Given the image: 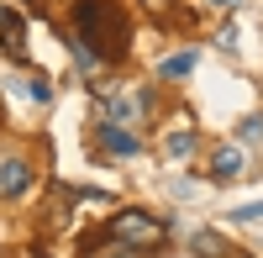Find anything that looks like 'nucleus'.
Wrapping results in <instances>:
<instances>
[{"label":"nucleus","instance_id":"nucleus-13","mask_svg":"<svg viewBox=\"0 0 263 258\" xmlns=\"http://www.w3.org/2000/svg\"><path fill=\"white\" fill-rule=\"evenodd\" d=\"M237 216H242V222H258V216H263V200H258V206H242Z\"/></svg>","mask_w":263,"mask_h":258},{"label":"nucleus","instance_id":"nucleus-4","mask_svg":"<svg viewBox=\"0 0 263 258\" xmlns=\"http://www.w3.org/2000/svg\"><path fill=\"white\" fill-rule=\"evenodd\" d=\"M27 185H32L27 158H6L0 163V190H6V195H27Z\"/></svg>","mask_w":263,"mask_h":258},{"label":"nucleus","instance_id":"nucleus-5","mask_svg":"<svg viewBox=\"0 0 263 258\" xmlns=\"http://www.w3.org/2000/svg\"><path fill=\"white\" fill-rule=\"evenodd\" d=\"M100 142H105V153H116V158H132V153H137L132 126H111V121H105V126H100Z\"/></svg>","mask_w":263,"mask_h":258},{"label":"nucleus","instance_id":"nucleus-6","mask_svg":"<svg viewBox=\"0 0 263 258\" xmlns=\"http://www.w3.org/2000/svg\"><path fill=\"white\" fill-rule=\"evenodd\" d=\"M211 174L216 179H237V174H242V153H237V148H216V153H211Z\"/></svg>","mask_w":263,"mask_h":258},{"label":"nucleus","instance_id":"nucleus-2","mask_svg":"<svg viewBox=\"0 0 263 258\" xmlns=\"http://www.w3.org/2000/svg\"><path fill=\"white\" fill-rule=\"evenodd\" d=\"M111 237L121 248H158L163 243V222L147 216V211H121V216H111Z\"/></svg>","mask_w":263,"mask_h":258},{"label":"nucleus","instance_id":"nucleus-10","mask_svg":"<svg viewBox=\"0 0 263 258\" xmlns=\"http://www.w3.org/2000/svg\"><path fill=\"white\" fill-rule=\"evenodd\" d=\"M190 69H195V53H174V58H163V74H168V79H184Z\"/></svg>","mask_w":263,"mask_h":258},{"label":"nucleus","instance_id":"nucleus-15","mask_svg":"<svg viewBox=\"0 0 263 258\" xmlns=\"http://www.w3.org/2000/svg\"><path fill=\"white\" fill-rule=\"evenodd\" d=\"M147 6H163V0H147Z\"/></svg>","mask_w":263,"mask_h":258},{"label":"nucleus","instance_id":"nucleus-14","mask_svg":"<svg viewBox=\"0 0 263 258\" xmlns=\"http://www.w3.org/2000/svg\"><path fill=\"white\" fill-rule=\"evenodd\" d=\"M105 258H137V248H116V253H105Z\"/></svg>","mask_w":263,"mask_h":258},{"label":"nucleus","instance_id":"nucleus-7","mask_svg":"<svg viewBox=\"0 0 263 258\" xmlns=\"http://www.w3.org/2000/svg\"><path fill=\"white\" fill-rule=\"evenodd\" d=\"M0 37H6V53H11V58L27 53V42H21V21H16L11 6H0Z\"/></svg>","mask_w":263,"mask_h":258},{"label":"nucleus","instance_id":"nucleus-11","mask_svg":"<svg viewBox=\"0 0 263 258\" xmlns=\"http://www.w3.org/2000/svg\"><path fill=\"white\" fill-rule=\"evenodd\" d=\"M168 153H174V158L195 153V137H190V132H174V137H168Z\"/></svg>","mask_w":263,"mask_h":258},{"label":"nucleus","instance_id":"nucleus-1","mask_svg":"<svg viewBox=\"0 0 263 258\" xmlns=\"http://www.w3.org/2000/svg\"><path fill=\"white\" fill-rule=\"evenodd\" d=\"M74 27H79V42L95 58H121L126 42H132L126 11L116 6V0H79L74 6Z\"/></svg>","mask_w":263,"mask_h":258},{"label":"nucleus","instance_id":"nucleus-8","mask_svg":"<svg viewBox=\"0 0 263 258\" xmlns=\"http://www.w3.org/2000/svg\"><path fill=\"white\" fill-rule=\"evenodd\" d=\"M195 253H211V258H227V237H221V232H195Z\"/></svg>","mask_w":263,"mask_h":258},{"label":"nucleus","instance_id":"nucleus-9","mask_svg":"<svg viewBox=\"0 0 263 258\" xmlns=\"http://www.w3.org/2000/svg\"><path fill=\"white\" fill-rule=\"evenodd\" d=\"M21 95H27V100H37V105H48V100H53V84L37 74V79H27V84H21Z\"/></svg>","mask_w":263,"mask_h":258},{"label":"nucleus","instance_id":"nucleus-12","mask_svg":"<svg viewBox=\"0 0 263 258\" xmlns=\"http://www.w3.org/2000/svg\"><path fill=\"white\" fill-rule=\"evenodd\" d=\"M258 137H263V116H248V121H242V142H248V148H253V142H258Z\"/></svg>","mask_w":263,"mask_h":258},{"label":"nucleus","instance_id":"nucleus-3","mask_svg":"<svg viewBox=\"0 0 263 258\" xmlns=\"http://www.w3.org/2000/svg\"><path fill=\"white\" fill-rule=\"evenodd\" d=\"M142 111H147V95L142 90H105V121H111V126L142 121Z\"/></svg>","mask_w":263,"mask_h":258}]
</instances>
